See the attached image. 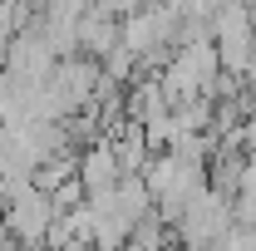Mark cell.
<instances>
[{
  "label": "cell",
  "instance_id": "cell-3",
  "mask_svg": "<svg viewBox=\"0 0 256 251\" xmlns=\"http://www.w3.org/2000/svg\"><path fill=\"white\" fill-rule=\"evenodd\" d=\"M172 124H178V133H212V98L197 94L188 104H178L172 108Z\"/></svg>",
  "mask_w": 256,
  "mask_h": 251
},
{
  "label": "cell",
  "instance_id": "cell-1",
  "mask_svg": "<svg viewBox=\"0 0 256 251\" xmlns=\"http://www.w3.org/2000/svg\"><path fill=\"white\" fill-rule=\"evenodd\" d=\"M108 143V153H114V168H118V178H143V168H148V143H143V128L138 124H124L114 138H104Z\"/></svg>",
  "mask_w": 256,
  "mask_h": 251
},
{
  "label": "cell",
  "instance_id": "cell-6",
  "mask_svg": "<svg viewBox=\"0 0 256 251\" xmlns=\"http://www.w3.org/2000/svg\"><path fill=\"white\" fill-rule=\"evenodd\" d=\"M252 30H256V5H252Z\"/></svg>",
  "mask_w": 256,
  "mask_h": 251
},
{
  "label": "cell",
  "instance_id": "cell-2",
  "mask_svg": "<svg viewBox=\"0 0 256 251\" xmlns=\"http://www.w3.org/2000/svg\"><path fill=\"white\" fill-rule=\"evenodd\" d=\"M79 188H84V197H98V192L118 188V168H114L108 143H94V148L79 153Z\"/></svg>",
  "mask_w": 256,
  "mask_h": 251
},
{
  "label": "cell",
  "instance_id": "cell-5",
  "mask_svg": "<svg viewBox=\"0 0 256 251\" xmlns=\"http://www.w3.org/2000/svg\"><path fill=\"white\" fill-rule=\"evenodd\" d=\"M242 89L256 94V50H252V60H246V69H242Z\"/></svg>",
  "mask_w": 256,
  "mask_h": 251
},
{
  "label": "cell",
  "instance_id": "cell-4",
  "mask_svg": "<svg viewBox=\"0 0 256 251\" xmlns=\"http://www.w3.org/2000/svg\"><path fill=\"white\" fill-rule=\"evenodd\" d=\"M128 246H138V251H168V246H172V232L158 222V212H148V217L128 232Z\"/></svg>",
  "mask_w": 256,
  "mask_h": 251
}]
</instances>
